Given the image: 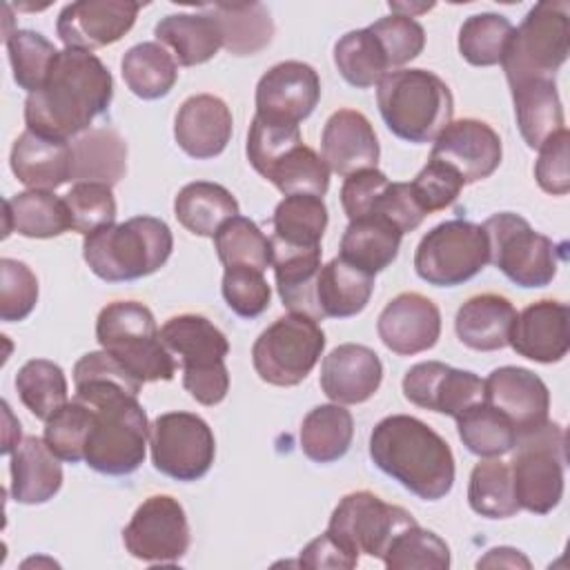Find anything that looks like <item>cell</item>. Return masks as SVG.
Returning a JSON list of instances; mask_svg holds the SVG:
<instances>
[{
    "label": "cell",
    "mask_w": 570,
    "mask_h": 570,
    "mask_svg": "<svg viewBox=\"0 0 570 570\" xmlns=\"http://www.w3.org/2000/svg\"><path fill=\"white\" fill-rule=\"evenodd\" d=\"M470 508L485 519H508L521 508L514 497L510 465L499 456H488L479 461L470 472L468 483Z\"/></svg>",
    "instance_id": "cell-41"
},
{
    "label": "cell",
    "mask_w": 570,
    "mask_h": 570,
    "mask_svg": "<svg viewBox=\"0 0 570 570\" xmlns=\"http://www.w3.org/2000/svg\"><path fill=\"white\" fill-rule=\"evenodd\" d=\"M372 214L392 220L403 234L416 229L425 218V212L419 207L410 183H390L376 200Z\"/></svg>",
    "instance_id": "cell-57"
},
{
    "label": "cell",
    "mask_w": 570,
    "mask_h": 570,
    "mask_svg": "<svg viewBox=\"0 0 570 570\" xmlns=\"http://www.w3.org/2000/svg\"><path fill=\"white\" fill-rule=\"evenodd\" d=\"M514 33L512 22L501 13H474L459 29V53L474 67H492L503 60Z\"/></svg>",
    "instance_id": "cell-44"
},
{
    "label": "cell",
    "mask_w": 570,
    "mask_h": 570,
    "mask_svg": "<svg viewBox=\"0 0 570 570\" xmlns=\"http://www.w3.org/2000/svg\"><path fill=\"white\" fill-rule=\"evenodd\" d=\"M154 468L176 481L203 479L216 456L209 423L191 412H165L149 425Z\"/></svg>",
    "instance_id": "cell-13"
},
{
    "label": "cell",
    "mask_w": 570,
    "mask_h": 570,
    "mask_svg": "<svg viewBox=\"0 0 570 570\" xmlns=\"http://www.w3.org/2000/svg\"><path fill=\"white\" fill-rule=\"evenodd\" d=\"M232 129L234 120L227 102L212 94L189 96L174 120V138L178 147L196 160L223 154L232 140Z\"/></svg>",
    "instance_id": "cell-22"
},
{
    "label": "cell",
    "mask_w": 570,
    "mask_h": 570,
    "mask_svg": "<svg viewBox=\"0 0 570 570\" xmlns=\"http://www.w3.org/2000/svg\"><path fill=\"white\" fill-rule=\"evenodd\" d=\"M381 561L387 570H448L450 548L439 534L414 523L390 543Z\"/></svg>",
    "instance_id": "cell-47"
},
{
    "label": "cell",
    "mask_w": 570,
    "mask_h": 570,
    "mask_svg": "<svg viewBox=\"0 0 570 570\" xmlns=\"http://www.w3.org/2000/svg\"><path fill=\"white\" fill-rule=\"evenodd\" d=\"M298 563L305 568H345L352 570L358 566V557L345 550L327 530L312 539L298 557Z\"/></svg>",
    "instance_id": "cell-58"
},
{
    "label": "cell",
    "mask_w": 570,
    "mask_h": 570,
    "mask_svg": "<svg viewBox=\"0 0 570 570\" xmlns=\"http://www.w3.org/2000/svg\"><path fill=\"white\" fill-rule=\"evenodd\" d=\"M62 198L73 232L87 236L116 220V198L109 185L76 183Z\"/></svg>",
    "instance_id": "cell-49"
},
{
    "label": "cell",
    "mask_w": 570,
    "mask_h": 570,
    "mask_svg": "<svg viewBox=\"0 0 570 570\" xmlns=\"http://www.w3.org/2000/svg\"><path fill=\"white\" fill-rule=\"evenodd\" d=\"M38 303L36 274L16 258H0V318L4 323L24 321Z\"/></svg>",
    "instance_id": "cell-52"
},
{
    "label": "cell",
    "mask_w": 570,
    "mask_h": 570,
    "mask_svg": "<svg viewBox=\"0 0 570 570\" xmlns=\"http://www.w3.org/2000/svg\"><path fill=\"white\" fill-rule=\"evenodd\" d=\"M456 432L468 452L481 459L503 456L517 443V428L512 421L485 401L470 405L456 416Z\"/></svg>",
    "instance_id": "cell-40"
},
{
    "label": "cell",
    "mask_w": 570,
    "mask_h": 570,
    "mask_svg": "<svg viewBox=\"0 0 570 570\" xmlns=\"http://www.w3.org/2000/svg\"><path fill=\"white\" fill-rule=\"evenodd\" d=\"M568 314V305L552 298L530 303L517 314L508 345L534 363H559L570 350Z\"/></svg>",
    "instance_id": "cell-24"
},
{
    "label": "cell",
    "mask_w": 570,
    "mask_h": 570,
    "mask_svg": "<svg viewBox=\"0 0 570 570\" xmlns=\"http://www.w3.org/2000/svg\"><path fill=\"white\" fill-rule=\"evenodd\" d=\"M114 80L105 62L91 51H58L45 85L24 100L27 129L58 140L89 131V125L109 109Z\"/></svg>",
    "instance_id": "cell-1"
},
{
    "label": "cell",
    "mask_w": 570,
    "mask_h": 570,
    "mask_svg": "<svg viewBox=\"0 0 570 570\" xmlns=\"http://www.w3.org/2000/svg\"><path fill=\"white\" fill-rule=\"evenodd\" d=\"M503 147L499 134L479 118L452 120L436 138L430 158L456 169L465 185L479 183L497 171Z\"/></svg>",
    "instance_id": "cell-18"
},
{
    "label": "cell",
    "mask_w": 570,
    "mask_h": 570,
    "mask_svg": "<svg viewBox=\"0 0 570 570\" xmlns=\"http://www.w3.org/2000/svg\"><path fill=\"white\" fill-rule=\"evenodd\" d=\"M321 154L330 171L350 176L361 169H374L381 147L372 122L356 109L334 111L321 136Z\"/></svg>",
    "instance_id": "cell-23"
},
{
    "label": "cell",
    "mask_w": 570,
    "mask_h": 570,
    "mask_svg": "<svg viewBox=\"0 0 570 570\" xmlns=\"http://www.w3.org/2000/svg\"><path fill=\"white\" fill-rule=\"evenodd\" d=\"M517 321L514 305L501 294H476L468 298L454 318L459 341L476 352H494L508 345Z\"/></svg>",
    "instance_id": "cell-27"
},
{
    "label": "cell",
    "mask_w": 570,
    "mask_h": 570,
    "mask_svg": "<svg viewBox=\"0 0 570 570\" xmlns=\"http://www.w3.org/2000/svg\"><path fill=\"white\" fill-rule=\"evenodd\" d=\"M263 178L269 180L283 196L312 194L323 198L330 187V167L323 156L301 142L283 154Z\"/></svg>",
    "instance_id": "cell-43"
},
{
    "label": "cell",
    "mask_w": 570,
    "mask_h": 570,
    "mask_svg": "<svg viewBox=\"0 0 570 570\" xmlns=\"http://www.w3.org/2000/svg\"><path fill=\"white\" fill-rule=\"evenodd\" d=\"M174 216L187 232L214 238L223 223L238 216V203L223 185L196 180L174 198Z\"/></svg>",
    "instance_id": "cell-35"
},
{
    "label": "cell",
    "mask_w": 570,
    "mask_h": 570,
    "mask_svg": "<svg viewBox=\"0 0 570 570\" xmlns=\"http://www.w3.org/2000/svg\"><path fill=\"white\" fill-rule=\"evenodd\" d=\"M510 461L512 485L519 508L548 514L563 497L566 432L550 419L539 428L517 436Z\"/></svg>",
    "instance_id": "cell-8"
},
{
    "label": "cell",
    "mask_w": 570,
    "mask_h": 570,
    "mask_svg": "<svg viewBox=\"0 0 570 570\" xmlns=\"http://www.w3.org/2000/svg\"><path fill=\"white\" fill-rule=\"evenodd\" d=\"M327 227V207L321 196L292 194L285 196L272 216V247L312 249L321 247Z\"/></svg>",
    "instance_id": "cell-34"
},
{
    "label": "cell",
    "mask_w": 570,
    "mask_h": 570,
    "mask_svg": "<svg viewBox=\"0 0 570 570\" xmlns=\"http://www.w3.org/2000/svg\"><path fill=\"white\" fill-rule=\"evenodd\" d=\"M490 263V245L481 225L454 218L432 227L414 252L419 278L434 287H454L474 278Z\"/></svg>",
    "instance_id": "cell-11"
},
{
    "label": "cell",
    "mask_w": 570,
    "mask_h": 570,
    "mask_svg": "<svg viewBox=\"0 0 570 570\" xmlns=\"http://www.w3.org/2000/svg\"><path fill=\"white\" fill-rule=\"evenodd\" d=\"M13 80L27 94L38 91L58 56V49L38 31L16 29L4 36Z\"/></svg>",
    "instance_id": "cell-46"
},
{
    "label": "cell",
    "mask_w": 570,
    "mask_h": 570,
    "mask_svg": "<svg viewBox=\"0 0 570 570\" xmlns=\"http://www.w3.org/2000/svg\"><path fill=\"white\" fill-rule=\"evenodd\" d=\"M16 390L22 405L36 419L47 421L67 403L69 385L60 365L47 358H31L18 370Z\"/></svg>",
    "instance_id": "cell-42"
},
{
    "label": "cell",
    "mask_w": 570,
    "mask_h": 570,
    "mask_svg": "<svg viewBox=\"0 0 570 570\" xmlns=\"http://www.w3.org/2000/svg\"><path fill=\"white\" fill-rule=\"evenodd\" d=\"M214 247L225 267L247 265L261 272L272 267V243L247 216L238 214L223 223L214 236Z\"/></svg>",
    "instance_id": "cell-45"
},
{
    "label": "cell",
    "mask_w": 570,
    "mask_h": 570,
    "mask_svg": "<svg viewBox=\"0 0 570 570\" xmlns=\"http://www.w3.org/2000/svg\"><path fill=\"white\" fill-rule=\"evenodd\" d=\"M321 100L316 69L301 60H285L269 67L256 85V116L298 125Z\"/></svg>",
    "instance_id": "cell-16"
},
{
    "label": "cell",
    "mask_w": 570,
    "mask_h": 570,
    "mask_svg": "<svg viewBox=\"0 0 570 570\" xmlns=\"http://www.w3.org/2000/svg\"><path fill=\"white\" fill-rule=\"evenodd\" d=\"M140 2L80 0L65 4L56 20V33L67 49L94 51L118 42L136 22Z\"/></svg>",
    "instance_id": "cell-15"
},
{
    "label": "cell",
    "mask_w": 570,
    "mask_h": 570,
    "mask_svg": "<svg viewBox=\"0 0 570 570\" xmlns=\"http://www.w3.org/2000/svg\"><path fill=\"white\" fill-rule=\"evenodd\" d=\"M11 497L24 505H38L53 499L62 485L60 459L45 439L24 436L11 452L9 463Z\"/></svg>",
    "instance_id": "cell-26"
},
{
    "label": "cell",
    "mask_w": 570,
    "mask_h": 570,
    "mask_svg": "<svg viewBox=\"0 0 570 570\" xmlns=\"http://www.w3.org/2000/svg\"><path fill=\"white\" fill-rule=\"evenodd\" d=\"M370 459L423 501H439L454 485V454L448 441L410 414H392L374 425Z\"/></svg>",
    "instance_id": "cell-2"
},
{
    "label": "cell",
    "mask_w": 570,
    "mask_h": 570,
    "mask_svg": "<svg viewBox=\"0 0 570 570\" xmlns=\"http://www.w3.org/2000/svg\"><path fill=\"white\" fill-rule=\"evenodd\" d=\"M483 401L503 412L517 428V436L548 421V385L530 370L503 365L483 381Z\"/></svg>",
    "instance_id": "cell-20"
},
{
    "label": "cell",
    "mask_w": 570,
    "mask_h": 570,
    "mask_svg": "<svg viewBox=\"0 0 570 570\" xmlns=\"http://www.w3.org/2000/svg\"><path fill=\"white\" fill-rule=\"evenodd\" d=\"M91 423L94 410L85 401L73 396L53 416L45 421L42 439L60 461L78 463L85 459V443Z\"/></svg>",
    "instance_id": "cell-48"
},
{
    "label": "cell",
    "mask_w": 570,
    "mask_h": 570,
    "mask_svg": "<svg viewBox=\"0 0 570 570\" xmlns=\"http://www.w3.org/2000/svg\"><path fill=\"white\" fill-rule=\"evenodd\" d=\"M510 91L521 138L530 149H539L552 134L566 127L554 80L528 78L510 85Z\"/></svg>",
    "instance_id": "cell-29"
},
{
    "label": "cell",
    "mask_w": 570,
    "mask_h": 570,
    "mask_svg": "<svg viewBox=\"0 0 570 570\" xmlns=\"http://www.w3.org/2000/svg\"><path fill=\"white\" fill-rule=\"evenodd\" d=\"M570 51V4L566 0L534 4L514 29L503 53L508 85L528 78H550L561 69Z\"/></svg>",
    "instance_id": "cell-7"
},
{
    "label": "cell",
    "mask_w": 570,
    "mask_h": 570,
    "mask_svg": "<svg viewBox=\"0 0 570 570\" xmlns=\"http://www.w3.org/2000/svg\"><path fill=\"white\" fill-rule=\"evenodd\" d=\"M174 236L165 220L134 216L85 236L82 258L107 283H125L158 272L171 256Z\"/></svg>",
    "instance_id": "cell-3"
},
{
    "label": "cell",
    "mask_w": 570,
    "mask_h": 570,
    "mask_svg": "<svg viewBox=\"0 0 570 570\" xmlns=\"http://www.w3.org/2000/svg\"><path fill=\"white\" fill-rule=\"evenodd\" d=\"M476 568H530V559L517 550V548H508V546H499V548H490L479 561Z\"/></svg>",
    "instance_id": "cell-59"
},
{
    "label": "cell",
    "mask_w": 570,
    "mask_h": 570,
    "mask_svg": "<svg viewBox=\"0 0 570 570\" xmlns=\"http://www.w3.org/2000/svg\"><path fill=\"white\" fill-rule=\"evenodd\" d=\"M379 338L399 356H412L436 345L441 334V312L436 303L419 292L394 296L376 321Z\"/></svg>",
    "instance_id": "cell-19"
},
{
    "label": "cell",
    "mask_w": 570,
    "mask_h": 570,
    "mask_svg": "<svg viewBox=\"0 0 570 570\" xmlns=\"http://www.w3.org/2000/svg\"><path fill=\"white\" fill-rule=\"evenodd\" d=\"M71 229L65 198L47 189H27L4 200V236L53 238Z\"/></svg>",
    "instance_id": "cell-33"
},
{
    "label": "cell",
    "mask_w": 570,
    "mask_h": 570,
    "mask_svg": "<svg viewBox=\"0 0 570 570\" xmlns=\"http://www.w3.org/2000/svg\"><path fill=\"white\" fill-rule=\"evenodd\" d=\"M374 292V276L341 256L321 265L316 278V307L323 318H350L363 312Z\"/></svg>",
    "instance_id": "cell-31"
},
{
    "label": "cell",
    "mask_w": 570,
    "mask_h": 570,
    "mask_svg": "<svg viewBox=\"0 0 570 570\" xmlns=\"http://www.w3.org/2000/svg\"><path fill=\"white\" fill-rule=\"evenodd\" d=\"M403 232L383 216H363L350 220L341 238V258L374 276L399 256Z\"/></svg>",
    "instance_id": "cell-30"
},
{
    "label": "cell",
    "mask_w": 570,
    "mask_h": 570,
    "mask_svg": "<svg viewBox=\"0 0 570 570\" xmlns=\"http://www.w3.org/2000/svg\"><path fill=\"white\" fill-rule=\"evenodd\" d=\"M120 73L134 96L156 100L174 89L178 80V65L163 45L140 42L125 51Z\"/></svg>",
    "instance_id": "cell-38"
},
{
    "label": "cell",
    "mask_w": 570,
    "mask_h": 570,
    "mask_svg": "<svg viewBox=\"0 0 570 570\" xmlns=\"http://www.w3.org/2000/svg\"><path fill=\"white\" fill-rule=\"evenodd\" d=\"M189 523L178 499L147 497L122 530L127 552L145 563H174L189 550Z\"/></svg>",
    "instance_id": "cell-14"
},
{
    "label": "cell",
    "mask_w": 570,
    "mask_h": 570,
    "mask_svg": "<svg viewBox=\"0 0 570 570\" xmlns=\"http://www.w3.org/2000/svg\"><path fill=\"white\" fill-rule=\"evenodd\" d=\"M367 29L381 42L392 71L414 60L425 47V29L414 18L392 13L372 22Z\"/></svg>",
    "instance_id": "cell-53"
},
{
    "label": "cell",
    "mask_w": 570,
    "mask_h": 570,
    "mask_svg": "<svg viewBox=\"0 0 570 570\" xmlns=\"http://www.w3.org/2000/svg\"><path fill=\"white\" fill-rule=\"evenodd\" d=\"M96 338L140 383L171 381L176 361L160 341L151 309L138 301H114L96 321Z\"/></svg>",
    "instance_id": "cell-5"
},
{
    "label": "cell",
    "mask_w": 570,
    "mask_h": 570,
    "mask_svg": "<svg viewBox=\"0 0 570 570\" xmlns=\"http://www.w3.org/2000/svg\"><path fill=\"white\" fill-rule=\"evenodd\" d=\"M376 105L385 127L414 145L434 142L454 114L450 87L428 69H396L383 76Z\"/></svg>",
    "instance_id": "cell-4"
},
{
    "label": "cell",
    "mask_w": 570,
    "mask_h": 570,
    "mask_svg": "<svg viewBox=\"0 0 570 570\" xmlns=\"http://www.w3.org/2000/svg\"><path fill=\"white\" fill-rule=\"evenodd\" d=\"M568 142H570V134L563 127L539 147L534 178L539 187L552 196H566L570 191Z\"/></svg>",
    "instance_id": "cell-55"
},
{
    "label": "cell",
    "mask_w": 570,
    "mask_h": 570,
    "mask_svg": "<svg viewBox=\"0 0 570 570\" xmlns=\"http://www.w3.org/2000/svg\"><path fill=\"white\" fill-rule=\"evenodd\" d=\"M416 519L401 505L385 503L367 490L345 494L334 508L327 532L352 554L383 559L390 543Z\"/></svg>",
    "instance_id": "cell-12"
},
{
    "label": "cell",
    "mask_w": 570,
    "mask_h": 570,
    "mask_svg": "<svg viewBox=\"0 0 570 570\" xmlns=\"http://www.w3.org/2000/svg\"><path fill=\"white\" fill-rule=\"evenodd\" d=\"M403 396L416 407L456 419L470 405L483 401V379L441 361H423L405 372Z\"/></svg>",
    "instance_id": "cell-17"
},
{
    "label": "cell",
    "mask_w": 570,
    "mask_h": 570,
    "mask_svg": "<svg viewBox=\"0 0 570 570\" xmlns=\"http://www.w3.org/2000/svg\"><path fill=\"white\" fill-rule=\"evenodd\" d=\"M203 9L216 18L223 36V47L234 56H254L272 42L274 22L269 9L261 2H216Z\"/></svg>",
    "instance_id": "cell-36"
},
{
    "label": "cell",
    "mask_w": 570,
    "mask_h": 570,
    "mask_svg": "<svg viewBox=\"0 0 570 570\" xmlns=\"http://www.w3.org/2000/svg\"><path fill=\"white\" fill-rule=\"evenodd\" d=\"M73 183L116 185L127 171V142L109 127H96L71 140Z\"/></svg>",
    "instance_id": "cell-32"
},
{
    "label": "cell",
    "mask_w": 570,
    "mask_h": 570,
    "mask_svg": "<svg viewBox=\"0 0 570 570\" xmlns=\"http://www.w3.org/2000/svg\"><path fill=\"white\" fill-rule=\"evenodd\" d=\"M334 65L343 80L356 89H370L392 71L381 42L367 27L347 31L336 40Z\"/></svg>",
    "instance_id": "cell-39"
},
{
    "label": "cell",
    "mask_w": 570,
    "mask_h": 570,
    "mask_svg": "<svg viewBox=\"0 0 570 570\" xmlns=\"http://www.w3.org/2000/svg\"><path fill=\"white\" fill-rule=\"evenodd\" d=\"M381 381V358L367 345H336L321 363V390L338 405L365 403L376 394Z\"/></svg>",
    "instance_id": "cell-21"
},
{
    "label": "cell",
    "mask_w": 570,
    "mask_h": 570,
    "mask_svg": "<svg viewBox=\"0 0 570 570\" xmlns=\"http://www.w3.org/2000/svg\"><path fill=\"white\" fill-rule=\"evenodd\" d=\"M481 227L488 236L490 263H494L514 285L532 289L552 283L559 263L566 258V243L557 245L512 212H499Z\"/></svg>",
    "instance_id": "cell-9"
},
{
    "label": "cell",
    "mask_w": 570,
    "mask_h": 570,
    "mask_svg": "<svg viewBox=\"0 0 570 570\" xmlns=\"http://www.w3.org/2000/svg\"><path fill=\"white\" fill-rule=\"evenodd\" d=\"M11 171L29 189L53 191L71 180L73 151L69 140L47 138L24 129L11 147Z\"/></svg>",
    "instance_id": "cell-25"
},
{
    "label": "cell",
    "mask_w": 570,
    "mask_h": 570,
    "mask_svg": "<svg viewBox=\"0 0 570 570\" xmlns=\"http://www.w3.org/2000/svg\"><path fill=\"white\" fill-rule=\"evenodd\" d=\"M301 450L314 463H332L347 454L354 439V419L338 403L309 410L301 423Z\"/></svg>",
    "instance_id": "cell-37"
},
{
    "label": "cell",
    "mask_w": 570,
    "mask_h": 570,
    "mask_svg": "<svg viewBox=\"0 0 570 570\" xmlns=\"http://www.w3.org/2000/svg\"><path fill=\"white\" fill-rule=\"evenodd\" d=\"M463 185H465V180L461 178V174L456 169H452L450 165L434 160V158H430L428 165L410 183L412 194H414L419 207L425 212V216L452 205L456 200V196L461 194Z\"/></svg>",
    "instance_id": "cell-54"
},
{
    "label": "cell",
    "mask_w": 570,
    "mask_h": 570,
    "mask_svg": "<svg viewBox=\"0 0 570 570\" xmlns=\"http://www.w3.org/2000/svg\"><path fill=\"white\" fill-rule=\"evenodd\" d=\"M325 350V332L305 314L276 318L252 347V363L261 381L294 387L307 379Z\"/></svg>",
    "instance_id": "cell-10"
},
{
    "label": "cell",
    "mask_w": 570,
    "mask_h": 570,
    "mask_svg": "<svg viewBox=\"0 0 570 570\" xmlns=\"http://www.w3.org/2000/svg\"><path fill=\"white\" fill-rule=\"evenodd\" d=\"M303 136L298 125H287V122H276V120H267L254 114L252 125H249V134H247V160L249 165L265 176L267 169L283 156L287 154L292 147L301 145Z\"/></svg>",
    "instance_id": "cell-50"
},
{
    "label": "cell",
    "mask_w": 570,
    "mask_h": 570,
    "mask_svg": "<svg viewBox=\"0 0 570 570\" xmlns=\"http://www.w3.org/2000/svg\"><path fill=\"white\" fill-rule=\"evenodd\" d=\"M160 341L180 356L183 387L200 405H218L229 392L227 336L200 314L171 316L160 327Z\"/></svg>",
    "instance_id": "cell-6"
},
{
    "label": "cell",
    "mask_w": 570,
    "mask_h": 570,
    "mask_svg": "<svg viewBox=\"0 0 570 570\" xmlns=\"http://www.w3.org/2000/svg\"><path fill=\"white\" fill-rule=\"evenodd\" d=\"M158 45L171 49L180 67H194L212 60L223 47V36L212 13H169L154 27Z\"/></svg>",
    "instance_id": "cell-28"
},
{
    "label": "cell",
    "mask_w": 570,
    "mask_h": 570,
    "mask_svg": "<svg viewBox=\"0 0 570 570\" xmlns=\"http://www.w3.org/2000/svg\"><path fill=\"white\" fill-rule=\"evenodd\" d=\"M390 185V178L381 169H361L356 174L345 176L341 187V205L350 220L370 216L376 200Z\"/></svg>",
    "instance_id": "cell-56"
},
{
    "label": "cell",
    "mask_w": 570,
    "mask_h": 570,
    "mask_svg": "<svg viewBox=\"0 0 570 570\" xmlns=\"http://www.w3.org/2000/svg\"><path fill=\"white\" fill-rule=\"evenodd\" d=\"M220 292L227 307L243 318L261 316L269 307L272 298V289L263 272L247 265L225 267Z\"/></svg>",
    "instance_id": "cell-51"
}]
</instances>
